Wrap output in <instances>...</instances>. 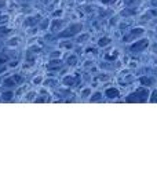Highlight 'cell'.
Instances as JSON below:
<instances>
[{
  "label": "cell",
  "mask_w": 157,
  "mask_h": 171,
  "mask_svg": "<svg viewBox=\"0 0 157 171\" xmlns=\"http://www.w3.org/2000/svg\"><path fill=\"white\" fill-rule=\"evenodd\" d=\"M4 84L8 86V87H13V86H15L17 84V81L14 80V78H10V79H7V80H4Z\"/></svg>",
  "instance_id": "obj_6"
},
{
  "label": "cell",
  "mask_w": 157,
  "mask_h": 171,
  "mask_svg": "<svg viewBox=\"0 0 157 171\" xmlns=\"http://www.w3.org/2000/svg\"><path fill=\"white\" fill-rule=\"evenodd\" d=\"M109 43H110V39H109V37H102V39H101V42H98V46H101V47H103V46L109 44Z\"/></svg>",
  "instance_id": "obj_7"
},
{
  "label": "cell",
  "mask_w": 157,
  "mask_h": 171,
  "mask_svg": "<svg viewBox=\"0 0 157 171\" xmlns=\"http://www.w3.org/2000/svg\"><path fill=\"white\" fill-rule=\"evenodd\" d=\"M101 2L105 4H110V3H113V2H116V0H101Z\"/></svg>",
  "instance_id": "obj_14"
},
{
  "label": "cell",
  "mask_w": 157,
  "mask_h": 171,
  "mask_svg": "<svg viewBox=\"0 0 157 171\" xmlns=\"http://www.w3.org/2000/svg\"><path fill=\"white\" fill-rule=\"evenodd\" d=\"M152 4H153V6H157V0H153V2H152Z\"/></svg>",
  "instance_id": "obj_17"
},
{
  "label": "cell",
  "mask_w": 157,
  "mask_h": 171,
  "mask_svg": "<svg viewBox=\"0 0 157 171\" xmlns=\"http://www.w3.org/2000/svg\"><path fill=\"white\" fill-rule=\"evenodd\" d=\"M99 100H101V93H95L94 97L91 98V101H99Z\"/></svg>",
  "instance_id": "obj_11"
},
{
  "label": "cell",
  "mask_w": 157,
  "mask_h": 171,
  "mask_svg": "<svg viewBox=\"0 0 157 171\" xmlns=\"http://www.w3.org/2000/svg\"><path fill=\"white\" fill-rule=\"evenodd\" d=\"M147 90H138L137 93L131 94V97H127V101H130V102H138V101H141V102H143V101H146V97H147Z\"/></svg>",
  "instance_id": "obj_1"
},
{
  "label": "cell",
  "mask_w": 157,
  "mask_h": 171,
  "mask_svg": "<svg viewBox=\"0 0 157 171\" xmlns=\"http://www.w3.org/2000/svg\"><path fill=\"white\" fill-rule=\"evenodd\" d=\"M11 97H13V93L11 91H7V93H3V100L4 101H10Z\"/></svg>",
  "instance_id": "obj_8"
},
{
  "label": "cell",
  "mask_w": 157,
  "mask_h": 171,
  "mask_svg": "<svg viewBox=\"0 0 157 171\" xmlns=\"http://www.w3.org/2000/svg\"><path fill=\"white\" fill-rule=\"evenodd\" d=\"M52 64H50V65H52V68H54V66H59V65H62V62L61 61H51Z\"/></svg>",
  "instance_id": "obj_13"
},
{
  "label": "cell",
  "mask_w": 157,
  "mask_h": 171,
  "mask_svg": "<svg viewBox=\"0 0 157 171\" xmlns=\"http://www.w3.org/2000/svg\"><path fill=\"white\" fill-rule=\"evenodd\" d=\"M8 32V29H6V28H0V33H6Z\"/></svg>",
  "instance_id": "obj_15"
},
{
  "label": "cell",
  "mask_w": 157,
  "mask_h": 171,
  "mask_svg": "<svg viewBox=\"0 0 157 171\" xmlns=\"http://www.w3.org/2000/svg\"><path fill=\"white\" fill-rule=\"evenodd\" d=\"M147 44H149V42H147L146 39H142V40H139V42L134 43V44L131 46V50H132V51H142L143 49L147 47Z\"/></svg>",
  "instance_id": "obj_3"
},
{
  "label": "cell",
  "mask_w": 157,
  "mask_h": 171,
  "mask_svg": "<svg viewBox=\"0 0 157 171\" xmlns=\"http://www.w3.org/2000/svg\"><path fill=\"white\" fill-rule=\"evenodd\" d=\"M68 61H69V64H70V65H75L76 61H77V58H76V57H69Z\"/></svg>",
  "instance_id": "obj_12"
},
{
  "label": "cell",
  "mask_w": 157,
  "mask_h": 171,
  "mask_svg": "<svg viewBox=\"0 0 157 171\" xmlns=\"http://www.w3.org/2000/svg\"><path fill=\"white\" fill-rule=\"evenodd\" d=\"M75 79H73V76H66L65 79H63V84H66V86H75Z\"/></svg>",
  "instance_id": "obj_5"
},
{
  "label": "cell",
  "mask_w": 157,
  "mask_h": 171,
  "mask_svg": "<svg viewBox=\"0 0 157 171\" xmlns=\"http://www.w3.org/2000/svg\"><path fill=\"white\" fill-rule=\"evenodd\" d=\"M105 95H106L108 98H117L119 95H120V91L115 87H109V88H106V91H105Z\"/></svg>",
  "instance_id": "obj_4"
},
{
  "label": "cell",
  "mask_w": 157,
  "mask_h": 171,
  "mask_svg": "<svg viewBox=\"0 0 157 171\" xmlns=\"http://www.w3.org/2000/svg\"><path fill=\"white\" fill-rule=\"evenodd\" d=\"M88 93H90L88 88H85V90H83V95H84V94H88Z\"/></svg>",
  "instance_id": "obj_16"
},
{
  "label": "cell",
  "mask_w": 157,
  "mask_h": 171,
  "mask_svg": "<svg viewBox=\"0 0 157 171\" xmlns=\"http://www.w3.org/2000/svg\"><path fill=\"white\" fill-rule=\"evenodd\" d=\"M83 26L82 24H75V25H70L68 28L69 30H63L62 33H61V36H63V37H70L72 35H76V33L80 32V29H82Z\"/></svg>",
  "instance_id": "obj_2"
},
{
  "label": "cell",
  "mask_w": 157,
  "mask_h": 171,
  "mask_svg": "<svg viewBox=\"0 0 157 171\" xmlns=\"http://www.w3.org/2000/svg\"><path fill=\"white\" fill-rule=\"evenodd\" d=\"M141 83H143L145 86H152V83H153V81H152L150 79H147V78H142L141 79Z\"/></svg>",
  "instance_id": "obj_9"
},
{
  "label": "cell",
  "mask_w": 157,
  "mask_h": 171,
  "mask_svg": "<svg viewBox=\"0 0 157 171\" xmlns=\"http://www.w3.org/2000/svg\"><path fill=\"white\" fill-rule=\"evenodd\" d=\"M42 2H43V3H46V4L48 3V0H42Z\"/></svg>",
  "instance_id": "obj_18"
},
{
  "label": "cell",
  "mask_w": 157,
  "mask_h": 171,
  "mask_svg": "<svg viewBox=\"0 0 157 171\" xmlns=\"http://www.w3.org/2000/svg\"><path fill=\"white\" fill-rule=\"evenodd\" d=\"M13 78H14V80H15L17 81V84H18V83H22V81H23V78H22V76H18V74H15V76H13Z\"/></svg>",
  "instance_id": "obj_10"
}]
</instances>
